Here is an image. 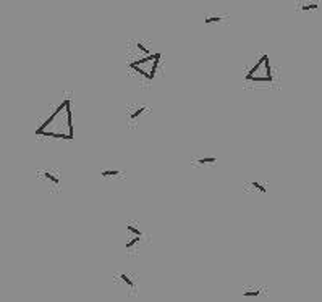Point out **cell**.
I'll list each match as a JSON object with an SVG mask.
<instances>
[{"mask_svg": "<svg viewBox=\"0 0 322 302\" xmlns=\"http://www.w3.org/2000/svg\"><path fill=\"white\" fill-rule=\"evenodd\" d=\"M38 138L46 139H60L73 141L75 126H73V108L71 97L68 94L62 96L57 104H53L36 128Z\"/></svg>", "mask_w": 322, "mask_h": 302, "instance_id": "1", "label": "cell"}, {"mask_svg": "<svg viewBox=\"0 0 322 302\" xmlns=\"http://www.w3.org/2000/svg\"><path fill=\"white\" fill-rule=\"evenodd\" d=\"M243 83L246 89H271L277 84V76L267 53H259L253 60L243 73Z\"/></svg>", "mask_w": 322, "mask_h": 302, "instance_id": "2", "label": "cell"}, {"mask_svg": "<svg viewBox=\"0 0 322 302\" xmlns=\"http://www.w3.org/2000/svg\"><path fill=\"white\" fill-rule=\"evenodd\" d=\"M160 62H162L160 52H154L144 59L127 62V70L130 78L139 87H151L160 71Z\"/></svg>", "mask_w": 322, "mask_h": 302, "instance_id": "3", "label": "cell"}, {"mask_svg": "<svg viewBox=\"0 0 322 302\" xmlns=\"http://www.w3.org/2000/svg\"><path fill=\"white\" fill-rule=\"evenodd\" d=\"M125 252L131 257H138L151 244V236L142 230L138 220L125 223Z\"/></svg>", "mask_w": 322, "mask_h": 302, "instance_id": "4", "label": "cell"}, {"mask_svg": "<svg viewBox=\"0 0 322 302\" xmlns=\"http://www.w3.org/2000/svg\"><path fill=\"white\" fill-rule=\"evenodd\" d=\"M36 180L49 194H60L63 189V170L60 166H44L36 172Z\"/></svg>", "mask_w": 322, "mask_h": 302, "instance_id": "5", "label": "cell"}, {"mask_svg": "<svg viewBox=\"0 0 322 302\" xmlns=\"http://www.w3.org/2000/svg\"><path fill=\"white\" fill-rule=\"evenodd\" d=\"M112 281L128 297L138 296L139 293V275L130 270V268H118V270H115L112 275Z\"/></svg>", "mask_w": 322, "mask_h": 302, "instance_id": "6", "label": "cell"}, {"mask_svg": "<svg viewBox=\"0 0 322 302\" xmlns=\"http://www.w3.org/2000/svg\"><path fill=\"white\" fill-rule=\"evenodd\" d=\"M152 107L149 104H141V102H130L125 108V121L130 129H136L141 121L151 115Z\"/></svg>", "mask_w": 322, "mask_h": 302, "instance_id": "7", "label": "cell"}, {"mask_svg": "<svg viewBox=\"0 0 322 302\" xmlns=\"http://www.w3.org/2000/svg\"><path fill=\"white\" fill-rule=\"evenodd\" d=\"M151 53H154V50L151 49V42L148 39L136 37V39L128 41L127 44V62H135V60L144 59Z\"/></svg>", "mask_w": 322, "mask_h": 302, "instance_id": "8", "label": "cell"}, {"mask_svg": "<svg viewBox=\"0 0 322 302\" xmlns=\"http://www.w3.org/2000/svg\"><path fill=\"white\" fill-rule=\"evenodd\" d=\"M241 191L248 196H265L269 191V181L261 176H253L243 181Z\"/></svg>", "mask_w": 322, "mask_h": 302, "instance_id": "9", "label": "cell"}, {"mask_svg": "<svg viewBox=\"0 0 322 302\" xmlns=\"http://www.w3.org/2000/svg\"><path fill=\"white\" fill-rule=\"evenodd\" d=\"M190 163L194 168L199 170H207V168H214L219 165V157L210 150H198L190 157Z\"/></svg>", "mask_w": 322, "mask_h": 302, "instance_id": "10", "label": "cell"}, {"mask_svg": "<svg viewBox=\"0 0 322 302\" xmlns=\"http://www.w3.org/2000/svg\"><path fill=\"white\" fill-rule=\"evenodd\" d=\"M128 173L120 168V166H112V165H105L99 170V178L105 181H123L127 180Z\"/></svg>", "mask_w": 322, "mask_h": 302, "instance_id": "11", "label": "cell"}, {"mask_svg": "<svg viewBox=\"0 0 322 302\" xmlns=\"http://www.w3.org/2000/svg\"><path fill=\"white\" fill-rule=\"evenodd\" d=\"M241 296L246 299H261L267 296V286L261 283H246L241 286Z\"/></svg>", "mask_w": 322, "mask_h": 302, "instance_id": "12", "label": "cell"}, {"mask_svg": "<svg viewBox=\"0 0 322 302\" xmlns=\"http://www.w3.org/2000/svg\"><path fill=\"white\" fill-rule=\"evenodd\" d=\"M230 15L228 13H217V12H210L204 15V23L206 25H212V26H225L230 23Z\"/></svg>", "mask_w": 322, "mask_h": 302, "instance_id": "13", "label": "cell"}, {"mask_svg": "<svg viewBox=\"0 0 322 302\" xmlns=\"http://www.w3.org/2000/svg\"><path fill=\"white\" fill-rule=\"evenodd\" d=\"M320 7V2H299L296 4L295 10L299 13H306V12H316Z\"/></svg>", "mask_w": 322, "mask_h": 302, "instance_id": "14", "label": "cell"}]
</instances>
